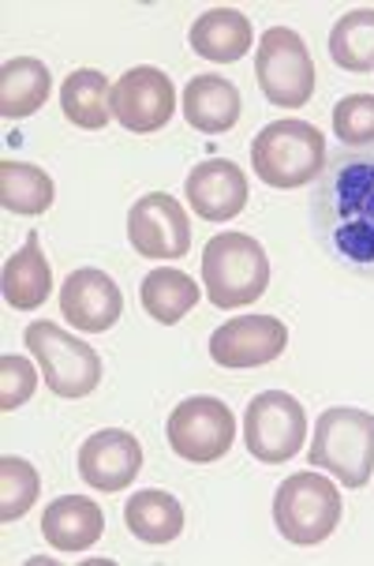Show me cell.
<instances>
[{"instance_id":"1","label":"cell","mask_w":374,"mask_h":566,"mask_svg":"<svg viewBox=\"0 0 374 566\" xmlns=\"http://www.w3.org/2000/svg\"><path fill=\"white\" fill-rule=\"evenodd\" d=\"M311 237L330 263L374 282V143L325 158L311 196Z\"/></svg>"},{"instance_id":"2","label":"cell","mask_w":374,"mask_h":566,"mask_svg":"<svg viewBox=\"0 0 374 566\" xmlns=\"http://www.w3.org/2000/svg\"><path fill=\"white\" fill-rule=\"evenodd\" d=\"M203 285L214 308H247L270 285V259L247 233H217L203 248Z\"/></svg>"},{"instance_id":"3","label":"cell","mask_w":374,"mask_h":566,"mask_svg":"<svg viewBox=\"0 0 374 566\" xmlns=\"http://www.w3.org/2000/svg\"><path fill=\"white\" fill-rule=\"evenodd\" d=\"M252 166L270 188H303L325 169V139L307 120H274L252 143Z\"/></svg>"},{"instance_id":"4","label":"cell","mask_w":374,"mask_h":566,"mask_svg":"<svg viewBox=\"0 0 374 566\" xmlns=\"http://www.w3.org/2000/svg\"><path fill=\"white\" fill-rule=\"evenodd\" d=\"M311 465L338 476L344 488H363L374 473V412L338 406L314 424Z\"/></svg>"},{"instance_id":"5","label":"cell","mask_w":374,"mask_h":566,"mask_svg":"<svg viewBox=\"0 0 374 566\" xmlns=\"http://www.w3.org/2000/svg\"><path fill=\"white\" fill-rule=\"evenodd\" d=\"M341 492L322 473H292L274 495V525L289 544L311 548L341 525Z\"/></svg>"},{"instance_id":"6","label":"cell","mask_w":374,"mask_h":566,"mask_svg":"<svg viewBox=\"0 0 374 566\" xmlns=\"http://www.w3.org/2000/svg\"><path fill=\"white\" fill-rule=\"evenodd\" d=\"M26 349L34 353L38 368L45 376V387L56 398H86L98 390L101 382V357L94 353V345H86L75 334L61 331L50 319H38L26 326L23 334Z\"/></svg>"},{"instance_id":"7","label":"cell","mask_w":374,"mask_h":566,"mask_svg":"<svg viewBox=\"0 0 374 566\" xmlns=\"http://www.w3.org/2000/svg\"><path fill=\"white\" fill-rule=\"evenodd\" d=\"M255 75L266 102L285 105V109L307 105L314 98V86H319V72H314L311 53H307L303 38L289 31V27H270V31L258 38Z\"/></svg>"},{"instance_id":"8","label":"cell","mask_w":374,"mask_h":566,"mask_svg":"<svg viewBox=\"0 0 374 566\" xmlns=\"http://www.w3.org/2000/svg\"><path fill=\"white\" fill-rule=\"evenodd\" d=\"M244 439L263 465L292 462L307 439V412L285 390H263L244 412Z\"/></svg>"},{"instance_id":"9","label":"cell","mask_w":374,"mask_h":566,"mask_svg":"<svg viewBox=\"0 0 374 566\" xmlns=\"http://www.w3.org/2000/svg\"><path fill=\"white\" fill-rule=\"evenodd\" d=\"M165 436L172 454H180L184 462L195 465H210V462H222L228 450H233L236 417L217 398H188L169 412Z\"/></svg>"},{"instance_id":"10","label":"cell","mask_w":374,"mask_h":566,"mask_svg":"<svg viewBox=\"0 0 374 566\" xmlns=\"http://www.w3.org/2000/svg\"><path fill=\"white\" fill-rule=\"evenodd\" d=\"M109 109L124 128L136 136H150V132L165 128L177 109V86L161 69L139 64V69L124 72L117 86H113Z\"/></svg>"},{"instance_id":"11","label":"cell","mask_w":374,"mask_h":566,"mask_svg":"<svg viewBox=\"0 0 374 566\" xmlns=\"http://www.w3.org/2000/svg\"><path fill=\"white\" fill-rule=\"evenodd\" d=\"M128 241L142 259H180L191 252L188 210L165 191L136 199L128 214Z\"/></svg>"},{"instance_id":"12","label":"cell","mask_w":374,"mask_h":566,"mask_svg":"<svg viewBox=\"0 0 374 566\" xmlns=\"http://www.w3.org/2000/svg\"><path fill=\"white\" fill-rule=\"evenodd\" d=\"M289 345V331L277 315H236L210 338V357L222 368H263Z\"/></svg>"},{"instance_id":"13","label":"cell","mask_w":374,"mask_h":566,"mask_svg":"<svg viewBox=\"0 0 374 566\" xmlns=\"http://www.w3.org/2000/svg\"><path fill=\"white\" fill-rule=\"evenodd\" d=\"M139 469H142V447H139V439L124 428L94 431L79 447V476L94 492H105V495L124 492V488L136 484Z\"/></svg>"},{"instance_id":"14","label":"cell","mask_w":374,"mask_h":566,"mask_svg":"<svg viewBox=\"0 0 374 566\" xmlns=\"http://www.w3.org/2000/svg\"><path fill=\"white\" fill-rule=\"evenodd\" d=\"M61 315L83 334H105L124 315V293L105 271L83 266L61 285Z\"/></svg>"},{"instance_id":"15","label":"cell","mask_w":374,"mask_h":566,"mask_svg":"<svg viewBox=\"0 0 374 566\" xmlns=\"http://www.w3.org/2000/svg\"><path fill=\"white\" fill-rule=\"evenodd\" d=\"M184 196L191 210L199 218H206V222H233L239 210L247 207V177L236 161L210 158L188 172Z\"/></svg>"},{"instance_id":"16","label":"cell","mask_w":374,"mask_h":566,"mask_svg":"<svg viewBox=\"0 0 374 566\" xmlns=\"http://www.w3.org/2000/svg\"><path fill=\"white\" fill-rule=\"evenodd\" d=\"M105 533V514L94 499L86 495H61L45 506L42 517V536L45 544L64 555L90 552Z\"/></svg>"},{"instance_id":"17","label":"cell","mask_w":374,"mask_h":566,"mask_svg":"<svg viewBox=\"0 0 374 566\" xmlns=\"http://www.w3.org/2000/svg\"><path fill=\"white\" fill-rule=\"evenodd\" d=\"M191 50L214 64H236L239 56H247L255 42V31L247 23L244 12L236 8H210L206 15L195 19L191 27Z\"/></svg>"},{"instance_id":"18","label":"cell","mask_w":374,"mask_h":566,"mask_svg":"<svg viewBox=\"0 0 374 566\" xmlns=\"http://www.w3.org/2000/svg\"><path fill=\"white\" fill-rule=\"evenodd\" d=\"M0 285H4V301L12 304L15 312H38L45 301H50L53 271L42 255V241H38V233L26 237L15 255H8Z\"/></svg>"},{"instance_id":"19","label":"cell","mask_w":374,"mask_h":566,"mask_svg":"<svg viewBox=\"0 0 374 566\" xmlns=\"http://www.w3.org/2000/svg\"><path fill=\"white\" fill-rule=\"evenodd\" d=\"M184 117L195 132L222 136L239 120V91L225 75H195L184 86Z\"/></svg>"},{"instance_id":"20","label":"cell","mask_w":374,"mask_h":566,"mask_svg":"<svg viewBox=\"0 0 374 566\" xmlns=\"http://www.w3.org/2000/svg\"><path fill=\"white\" fill-rule=\"evenodd\" d=\"M53 75L38 56H15L0 69V117L23 120L50 98Z\"/></svg>"},{"instance_id":"21","label":"cell","mask_w":374,"mask_h":566,"mask_svg":"<svg viewBox=\"0 0 374 566\" xmlns=\"http://www.w3.org/2000/svg\"><path fill=\"white\" fill-rule=\"evenodd\" d=\"M124 522L142 544H169L184 533V506H180L177 495L161 492V488H147V492H136L128 499Z\"/></svg>"},{"instance_id":"22","label":"cell","mask_w":374,"mask_h":566,"mask_svg":"<svg viewBox=\"0 0 374 566\" xmlns=\"http://www.w3.org/2000/svg\"><path fill=\"white\" fill-rule=\"evenodd\" d=\"M109 98H113V86L105 83V75L94 72V69L72 72L61 86L64 117H68L75 128H86V132H98L109 124V117H113Z\"/></svg>"},{"instance_id":"23","label":"cell","mask_w":374,"mask_h":566,"mask_svg":"<svg viewBox=\"0 0 374 566\" xmlns=\"http://www.w3.org/2000/svg\"><path fill=\"white\" fill-rule=\"evenodd\" d=\"M0 207L8 214L38 218L53 207V180L45 169L26 161H0Z\"/></svg>"},{"instance_id":"24","label":"cell","mask_w":374,"mask_h":566,"mask_svg":"<svg viewBox=\"0 0 374 566\" xmlns=\"http://www.w3.org/2000/svg\"><path fill=\"white\" fill-rule=\"evenodd\" d=\"M139 296H142V308H147L150 319L172 326L199 304V285H195V277H188L184 271L165 266V271H150L142 277Z\"/></svg>"},{"instance_id":"25","label":"cell","mask_w":374,"mask_h":566,"mask_svg":"<svg viewBox=\"0 0 374 566\" xmlns=\"http://www.w3.org/2000/svg\"><path fill=\"white\" fill-rule=\"evenodd\" d=\"M330 56L333 64L352 75L374 72V8H356L341 15L330 31Z\"/></svg>"},{"instance_id":"26","label":"cell","mask_w":374,"mask_h":566,"mask_svg":"<svg viewBox=\"0 0 374 566\" xmlns=\"http://www.w3.org/2000/svg\"><path fill=\"white\" fill-rule=\"evenodd\" d=\"M42 481H38V469L23 458H0V522H19L34 506Z\"/></svg>"},{"instance_id":"27","label":"cell","mask_w":374,"mask_h":566,"mask_svg":"<svg viewBox=\"0 0 374 566\" xmlns=\"http://www.w3.org/2000/svg\"><path fill=\"white\" fill-rule=\"evenodd\" d=\"M333 136L341 147L360 150L374 143V94H349L333 105Z\"/></svg>"},{"instance_id":"28","label":"cell","mask_w":374,"mask_h":566,"mask_svg":"<svg viewBox=\"0 0 374 566\" xmlns=\"http://www.w3.org/2000/svg\"><path fill=\"white\" fill-rule=\"evenodd\" d=\"M38 390V371L26 357H15V353H4L0 357V409L12 412L19 406L34 398Z\"/></svg>"}]
</instances>
